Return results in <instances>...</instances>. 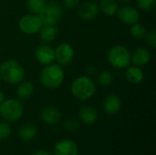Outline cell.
<instances>
[{
  "label": "cell",
  "instance_id": "ba28073f",
  "mask_svg": "<svg viewBox=\"0 0 156 155\" xmlns=\"http://www.w3.org/2000/svg\"><path fill=\"white\" fill-rule=\"evenodd\" d=\"M118 19L126 26H132L135 23H138L141 19L140 10L132 5H122L118 8L116 12Z\"/></svg>",
  "mask_w": 156,
  "mask_h": 155
},
{
  "label": "cell",
  "instance_id": "9a60e30c",
  "mask_svg": "<svg viewBox=\"0 0 156 155\" xmlns=\"http://www.w3.org/2000/svg\"><path fill=\"white\" fill-rule=\"evenodd\" d=\"M122 108V100L116 94H108L102 101V109L108 115L117 114Z\"/></svg>",
  "mask_w": 156,
  "mask_h": 155
},
{
  "label": "cell",
  "instance_id": "6da1fadb",
  "mask_svg": "<svg viewBox=\"0 0 156 155\" xmlns=\"http://www.w3.org/2000/svg\"><path fill=\"white\" fill-rule=\"evenodd\" d=\"M64 69L62 66L57 63L46 65L39 74V81L41 85L48 90H56L59 88L64 82Z\"/></svg>",
  "mask_w": 156,
  "mask_h": 155
},
{
  "label": "cell",
  "instance_id": "1f68e13d",
  "mask_svg": "<svg viewBox=\"0 0 156 155\" xmlns=\"http://www.w3.org/2000/svg\"><path fill=\"white\" fill-rule=\"evenodd\" d=\"M4 100H5V94H4V92L0 90V104L3 102Z\"/></svg>",
  "mask_w": 156,
  "mask_h": 155
},
{
  "label": "cell",
  "instance_id": "83f0119b",
  "mask_svg": "<svg viewBox=\"0 0 156 155\" xmlns=\"http://www.w3.org/2000/svg\"><path fill=\"white\" fill-rule=\"evenodd\" d=\"M146 43L153 48H156V31L154 29H152L150 31H147L145 37H144Z\"/></svg>",
  "mask_w": 156,
  "mask_h": 155
},
{
  "label": "cell",
  "instance_id": "d6986e66",
  "mask_svg": "<svg viewBox=\"0 0 156 155\" xmlns=\"http://www.w3.org/2000/svg\"><path fill=\"white\" fill-rule=\"evenodd\" d=\"M34 84L29 80H22L17 84V88L16 90V97L19 100H27L30 99L34 94Z\"/></svg>",
  "mask_w": 156,
  "mask_h": 155
},
{
  "label": "cell",
  "instance_id": "4fadbf2b",
  "mask_svg": "<svg viewBox=\"0 0 156 155\" xmlns=\"http://www.w3.org/2000/svg\"><path fill=\"white\" fill-rule=\"evenodd\" d=\"M41 121L48 125H54L60 122L62 118L61 111L55 106H46L40 111Z\"/></svg>",
  "mask_w": 156,
  "mask_h": 155
},
{
  "label": "cell",
  "instance_id": "9c48e42d",
  "mask_svg": "<svg viewBox=\"0 0 156 155\" xmlns=\"http://www.w3.org/2000/svg\"><path fill=\"white\" fill-rule=\"evenodd\" d=\"M100 13L99 5L94 0H87L78 6V15L81 20L90 21L97 17Z\"/></svg>",
  "mask_w": 156,
  "mask_h": 155
},
{
  "label": "cell",
  "instance_id": "8992f818",
  "mask_svg": "<svg viewBox=\"0 0 156 155\" xmlns=\"http://www.w3.org/2000/svg\"><path fill=\"white\" fill-rule=\"evenodd\" d=\"M38 16L43 25H56L63 16V6L58 1L47 2Z\"/></svg>",
  "mask_w": 156,
  "mask_h": 155
},
{
  "label": "cell",
  "instance_id": "f546056e",
  "mask_svg": "<svg viewBox=\"0 0 156 155\" xmlns=\"http://www.w3.org/2000/svg\"><path fill=\"white\" fill-rule=\"evenodd\" d=\"M31 155H52L49 152H48L47 150H37L36 152H34Z\"/></svg>",
  "mask_w": 156,
  "mask_h": 155
},
{
  "label": "cell",
  "instance_id": "7c38bea8",
  "mask_svg": "<svg viewBox=\"0 0 156 155\" xmlns=\"http://www.w3.org/2000/svg\"><path fill=\"white\" fill-rule=\"evenodd\" d=\"M77 143L70 139H61L54 146V155H78Z\"/></svg>",
  "mask_w": 156,
  "mask_h": 155
},
{
  "label": "cell",
  "instance_id": "8fae6325",
  "mask_svg": "<svg viewBox=\"0 0 156 155\" xmlns=\"http://www.w3.org/2000/svg\"><path fill=\"white\" fill-rule=\"evenodd\" d=\"M35 58L36 60L43 65H48L54 62L55 60V48L48 44L40 45L35 49Z\"/></svg>",
  "mask_w": 156,
  "mask_h": 155
},
{
  "label": "cell",
  "instance_id": "5bb4252c",
  "mask_svg": "<svg viewBox=\"0 0 156 155\" xmlns=\"http://www.w3.org/2000/svg\"><path fill=\"white\" fill-rule=\"evenodd\" d=\"M151 58L152 54L145 47H139L133 53H131V63L140 68L148 65L151 61Z\"/></svg>",
  "mask_w": 156,
  "mask_h": 155
},
{
  "label": "cell",
  "instance_id": "cb8c5ba5",
  "mask_svg": "<svg viewBox=\"0 0 156 155\" xmlns=\"http://www.w3.org/2000/svg\"><path fill=\"white\" fill-rule=\"evenodd\" d=\"M47 4V0H27L26 6L30 14L38 15Z\"/></svg>",
  "mask_w": 156,
  "mask_h": 155
},
{
  "label": "cell",
  "instance_id": "5b68a950",
  "mask_svg": "<svg viewBox=\"0 0 156 155\" xmlns=\"http://www.w3.org/2000/svg\"><path fill=\"white\" fill-rule=\"evenodd\" d=\"M23 113V105L17 99L4 100L0 104V116L7 122H15L20 120Z\"/></svg>",
  "mask_w": 156,
  "mask_h": 155
},
{
  "label": "cell",
  "instance_id": "e0dca14e",
  "mask_svg": "<svg viewBox=\"0 0 156 155\" xmlns=\"http://www.w3.org/2000/svg\"><path fill=\"white\" fill-rule=\"evenodd\" d=\"M58 34V29L56 25H43L38 31L39 38L45 44H49L55 41Z\"/></svg>",
  "mask_w": 156,
  "mask_h": 155
},
{
  "label": "cell",
  "instance_id": "277c9868",
  "mask_svg": "<svg viewBox=\"0 0 156 155\" xmlns=\"http://www.w3.org/2000/svg\"><path fill=\"white\" fill-rule=\"evenodd\" d=\"M107 59L114 69H123L131 64V52L123 45H115L109 49Z\"/></svg>",
  "mask_w": 156,
  "mask_h": 155
},
{
  "label": "cell",
  "instance_id": "7a4b0ae2",
  "mask_svg": "<svg viewBox=\"0 0 156 155\" xmlns=\"http://www.w3.org/2000/svg\"><path fill=\"white\" fill-rule=\"evenodd\" d=\"M26 70L16 59H5L0 64V79L6 84L17 85L25 79Z\"/></svg>",
  "mask_w": 156,
  "mask_h": 155
},
{
  "label": "cell",
  "instance_id": "4dcf8cb0",
  "mask_svg": "<svg viewBox=\"0 0 156 155\" xmlns=\"http://www.w3.org/2000/svg\"><path fill=\"white\" fill-rule=\"evenodd\" d=\"M87 73H88V76L90 77V75H95L96 73V68L94 66H89L88 67V69H87Z\"/></svg>",
  "mask_w": 156,
  "mask_h": 155
},
{
  "label": "cell",
  "instance_id": "4316f807",
  "mask_svg": "<svg viewBox=\"0 0 156 155\" xmlns=\"http://www.w3.org/2000/svg\"><path fill=\"white\" fill-rule=\"evenodd\" d=\"M63 128L66 132H74L79 130L80 128V123L78 121L74 119H69L63 123Z\"/></svg>",
  "mask_w": 156,
  "mask_h": 155
},
{
  "label": "cell",
  "instance_id": "7402d4cb",
  "mask_svg": "<svg viewBox=\"0 0 156 155\" xmlns=\"http://www.w3.org/2000/svg\"><path fill=\"white\" fill-rule=\"evenodd\" d=\"M146 33H147V28L145 27L144 25L141 24L140 22L130 26V35L134 39L140 40L144 38Z\"/></svg>",
  "mask_w": 156,
  "mask_h": 155
},
{
  "label": "cell",
  "instance_id": "44dd1931",
  "mask_svg": "<svg viewBox=\"0 0 156 155\" xmlns=\"http://www.w3.org/2000/svg\"><path fill=\"white\" fill-rule=\"evenodd\" d=\"M98 5L100 11L108 16L116 15V12L119 8L117 0H100Z\"/></svg>",
  "mask_w": 156,
  "mask_h": 155
},
{
  "label": "cell",
  "instance_id": "836d02e7",
  "mask_svg": "<svg viewBox=\"0 0 156 155\" xmlns=\"http://www.w3.org/2000/svg\"><path fill=\"white\" fill-rule=\"evenodd\" d=\"M1 84H2V79H0V87H1Z\"/></svg>",
  "mask_w": 156,
  "mask_h": 155
},
{
  "label": "cell",
  "instance_id": "d4e9b609",
  "mask_svg": "<svg viewBox=\"0 0 156 155\" xmlns=\"http://www.w3.org/2000/svg\"><path fill=\"white\" fill-rule=\"evenodd\" d=\"M156 0H136V5L139 10L148 12L154 8Z\"/></svg>",
  "mask_w": 156,
  "mask_h": 155
},
{
  "label": "cell",
  "instance_id": "484cf974",
  "mask_svg": "<svg viewBox=\"0 0 156 155\" xmlns=\"http://www.w3.org/2000/svg\"><path fill=\"white\" fill-rule=\"evenodd\" d=\"M12 132L11 125L7 122H0V141L7 139Z\"/></svg>",
  "mask_w": 156,
  "mask_h": 155
},
{
  "label": "cell",
  "instance_id": "603a6c76",
  "mask_svg": "<svg viewBox=\"0 0 156 155\" xmlns=\"http://www.w3.org/2000/svg\"><path fill=\"white\" fill-rule=\"evenodd\" d=\"M114 81L112 73L109 70H102L97 75V83L101 87H109Z\"/></svg>",
  "mask_w": 156,
  "mask_h": 155
},
{
  "label": "cell",
  "instance_id": "52a82bcc",
  "mask_svg": "<svg viewBox=\"0 0 156 155\" xmlns=\"http://www.w3.org/2000/svg\"><path fill=\"white\" fill-rule=\"evenodd\" d=\"M42 26L43 24L38 15H34L30 13L21 16L18 21L19 30L26 35L37 34Z\"/></svg>",
  "mask_w": 156,
  "mask_h": 155
},
{
  "label": "cell",
  "instance_id": "ac0fdd59",
  "mask_svg": "<svg viewBox=\"0 0 156 155\" xmlns=\"http://www.w3.org/2000/svg\"><path fill=\"white\" fill-rule=\"evenodd\" d=\"M125 78L127 81L133 85H137L143 82L144 79V72L142 68L137 66H128L125 71Z\"/></svg>",
  "mask_w": 156,
  "mask_h": 155
},
{
  "label": "cell",
  "instance_id": "2e32d148",
  "mask_svg": "<svg viewBox=\"0 0 156 155\" xmlns=\"http://www.w3.org/2000/svg\"><path fill=\"white\" fill-rule=\"evenodd\" d=\"M79 118L80 122H83L84 124L92 125L98 120V111L94 107L90 105H86L80 109Z\"/></svg>",
  "mask_w": 156,
  "mask_h": 155
},
{
  "label": "cell",
  "instance_id": "f1b7e54d",
  "mask_svg": "<svg viewBox=\"0 0 156 155\" xmlns=\"http://www.w3.org/2000/svg\"><path fill=\"white\" fill-rule=\"evenodd\" d=\"M81 0H62V6L69 10L78 8Z\"/></svg>",
  "mask_w": 156,
  "mask_h": 155
},
{
  "label": "cell",
  "instance_id": "ffe728a7",
  "mask_svg": "<svg viewBox=\"0 0 156 155\" xmlns=\"http://www.w3.org/2000/svg\"><path fill=\"white\" fill-rule=\"evenodd\" d=\"M37 134V127L34 123H27L18 131V137L24 142L33 140Z\"/></svg>",
  "mask_w": 156,
  "mask_h": 155
},
{
  "label": "cell",
  "instance_id": "30bf717a",
  "mask_svg": "<svg viewBox=\"0 0 156 155\" xmlns=\"http://www.w3.org/2000/svg\"><path fill=\"white\" fill-rule=\"evenodd\" d=\"M74 58V49L69 43H61L55 48V60L60 66L69 65Z\"/></svg>",
  "mask_w": 156,
  "mask_h": 155
},
{
  "label": "cell",
  "instance_id": "3957f363",
  "mask_svg": "<svg viewBox=\"0 0 156 155\" xmlns=\"http://www.w3.org/2000/svg\"><path fill=\"white\" fill-rule=\"evenodd\" d=\"M72 95L80 100H87L93 97L96 92V83L88 75L76 78L70 86Z\"/></svg>",
  "mask_w": 156,
  "mask_h": 155
},
{
  "label": "cell",
  "instance_id": "d6a6232c",
  "mask_svg": "<svg viewBox=\"0 0 156 155\" xmlns=\"http://www.w3.org/2000/svg\"><path fill=\"white\" fill-rule=\"evenodd\" d=\"M117 1H119V2H121V3H123V4H130V3H132L133 0H117Z\"/></svg>",
  "mask_w": 156,
  "mask_h": 155
}]
</instances>
